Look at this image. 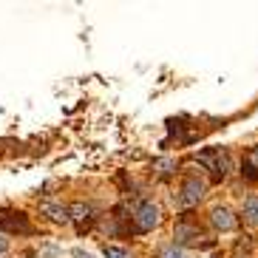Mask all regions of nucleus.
I'll use <instances>...</instances> for the list:
<instances>
[{
	"label": "nucleus",
	"instance_id": "obj_1",
	"mask_svg": "<svg viewBox=\"0 0 258 258\" xmlns=\"http://www.w3.org/2000/svg\"><path fill=\"white\" fill-rule=\"evenodd\" d=\"M159 224V207L153 205V202H145L142 207L137 210V230L139 233H148Z\"/></svg>",
	"mask_w": 258,
	"mask_h": 258
},
{
	"label": "nucleus",
	"instance_id": "obj_2",
	"mask_svg": "<svg viewBox=\"0 0 258 258\" xmlns=\"http://www.w3.org/2000/svg\"><path fill=\"white\" fill-rule=\"evenodd\" d=\"M205 196V182H199V179H187L182 184V196H179V207H193L199 199Z\"/></svg>",
	"mask_w": 258,
	"mask_h": 258
},
{
	"label": "nucleus",
	"instance_id": "obj_3",
	"mask_svg": "<svg viewBox=\"0 0 258 258\" xmlns=\"http://www.w3.org/2000/svg\"><path fill=\"white\" fill-rule=\"evenodd\" d=\"M0 227L12 230V233H29L31 230L23 213H9V216H3V219H0Z\"/></svg>",
	"mask_w": 258,
	"mask_h": 258
},
{
	"label": "nucleus",
	"instance_id": "obj_4",
	"mask_svg": "<svg viewBox=\"0 0 258 258\" xmlns=\"http://www.w3.org/2000/svg\"><path fill=\"white\" fill-rule=\"evenodd\" d=\"M213 224H216L219 230H233L235 219H233V213H230L227 207H216V210H213Z\"/></svg>",
	"mask_w": 258,
	"mask_h": 258
},
{
	"label": "nucleus",
	"instance_id": "obj_5",
	"mask_svg": "<svg viewBox=\"0 0 258 258\" xmlns=\"http://www.w3.org/2000/svg\"><path fill=\"white\" fill-rule=\"evenodd\" d=\"M241 213L247 216V221H250V224H258V196H247V199H244Z\"/></svg>",
	"mask_w": 258,
	"mask_h": 258
},
{
	"label": "nucleus",
	"instance_id": "obj_6",
	"mask_svg": "<svg viewBox=\"0 0 258 258\" xmlns=\"http://www.w3.org/2000/svg\"><path fill=\"white\" fill-rule=\"evenodd\" d=\"M244 170H247L250 179H255V176H258V148H252V151L247 153V159H244Z\"/></svg>",
	"mask_w": 258,
	"mask_h": 258
},
{
	"label": "nucleus",
	"instance_id": "obj_7",
	"mask_svg": "<svg viewBox=\"0 0 258 258\" xmlns=\"http://www.w3.org/2000/svg\"><path fill=\"white\" fill-rule=\"evenodd\" d=\"M69 213H71V219L83 221V219L91 216V207H88V205H74V207H69Z\"/></svg>",
	"mask_w": 258,
	"mask_h": 258
},
{
	"label": "nucleus",
	"instance_id": "obj_8",
	"mask_svg": "<svg viewBox=\"0 0 258 258\" xmlns=\"http://www.w3.org/2000/svg\"><path fill=\"white\" fill-rule=\"evenodd\" d=\"M102 255L105 258H128V250L114 247V244H105V247H102Z\"/></svg>",
	"mask_w": 258,
	"mask_h": 258
},
{
	"label": "nucleus",
	"instance_id": "obj_9",
	"mask_svg": "<svg viewBox=\"0 0 258 258\" xmlns=\"http://www.w3.org/2000/svg\"><path fill=\"white\" fill-rule=\"evenodd\" d=\"M43 210H46V213H51V219H57V221H66V219H69V210H66V207L43 205Z\"/></svg>",
	"mask_w": 258,
	"mask_h": 258
},
{
	"label": "nucleus",
	"instance_id": "obj_10",
	"mask_svg": "<svg viewBox=\"0 0 258 258\" xmlns=\"http://www.w3.org/2000/svg\"><path fill=\"white\" fill-rule=\"evenodd\" d=\"M170 167H176L173 159H165V162H156V170H159V176H167V173H173Z\"/></svg>",
	"mask_w": 258,
	"mask_h": 258
},
{
	"label": "nucleus",
	"instance_id": "obj_11",
	"mask_svg": "<svg viewBox=\"0 0 258 258\" xmlns=\"http://www.w3.org/2000/svg\"><path fill=\"white\" fill-rule=\"evenodd\" d=\"M159 258H182V250H179V247H165V250L159 252Z\"/></svg>",
	"mask_w": 258,
	"mask_h": 258
},
{
	"label": "nucleus",
	"instance_id": "obj_12",
	"mask_svg": "<svg viewBox=\"0 0 258 258\" xmlns=\"http://www.w3.org/2000/svg\"><path fill=\"white\" fill-rule=\"evenodd\" d=\"M74 258H94V255H88V252H74Z\"/></svg>",
	"mask_w": 258,
	"mask_h": 258
},
{
	"label": "nucleus",
	"instance_id": "obj_13",
	"mask_svg": "<svg viewBox=\"0 0 258 258\" xmlns=\"http://www.w3.org/2000/svg\"><path fill=\"white\" fill-rule=\"evenodd\" d=\"M6 250V238H0V252Z\"/></svg>",
	"mask_w": 258,
	"mask_h": 258
}]
</instances>
